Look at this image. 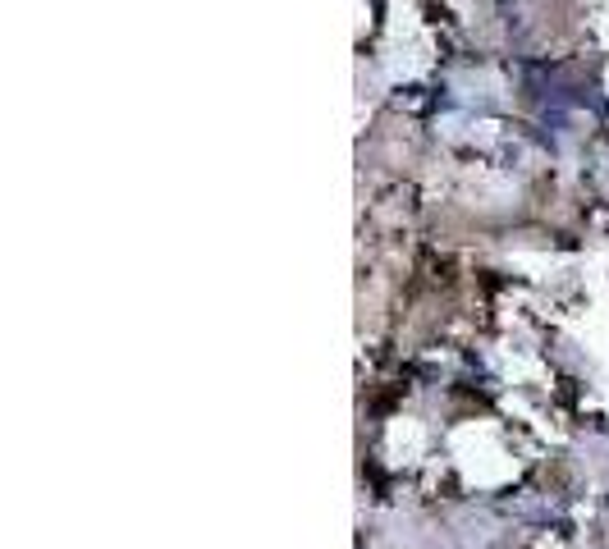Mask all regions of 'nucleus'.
Instances as JSON below:
<instances>
[]
</instances>
